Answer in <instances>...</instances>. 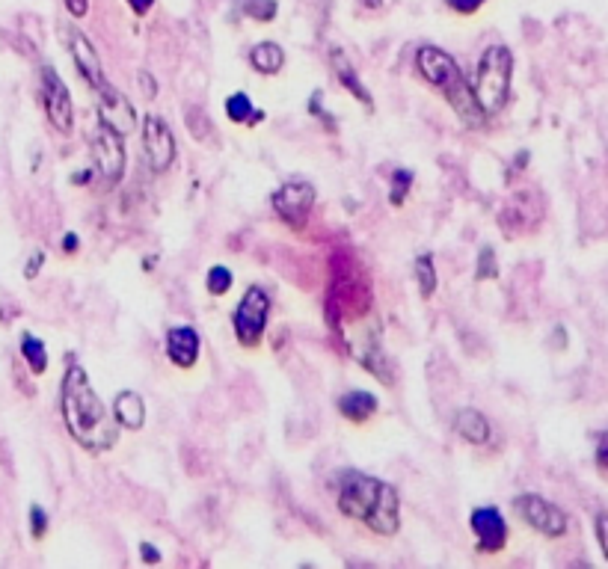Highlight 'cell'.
<instances>
[{
	"instance_id": "1f68e13d",
	"label": "cell",
	"mask_w": 608,
	"mask_h": 569,
	"mask_svg": "<svg viewBox=\"0 0 608 569\" xmlns=\"http://www.w3.org/2000/svg\"><path fill=\"white\" fill-rule=\"evenodd\" d=\"M597 540H600L603 555H606L608 561V513H600V516H597Z\"/></svg>"
},
{
	"instance_id": "2e32d148",
	"label": "cell",
	"mask_w": 608,
	"mask_h": 569,
	"mask_svg": "<svg viewBox=\"0 0 608 569\" xmlns=\"http://www.w3.org/2000/svg\"><path fill=\"white\" fill-rule=\"evenodd\" d=\"M330 66H333V72H336V81L342 83L345 89H348L350 95L362 104V107H368L371 110V95H368V89H365V83L359 81V75H356V69H353V63H350V57L342 51V48H330Z\"/></svg>"
},
{
	"instance_id": "44dd1931",
	"label": "cell",
	"mask_w": 608,
	"mask_h": 569,
	"mask_svg": "<svg viewBox=\"0 0 608 569\" xmlns=\"http://www.w3.org/2000/svg\"><path fill=\"white\" fill-rule=\"evenodd\" d=\"M21 356L24 362L30 365V371L36 377H42L48 371V347L42 344V338H36L33 332H24L21 335Z\"/></svg>"
},
{
	"instance_id": "5bb4252c",
	"label": "cell",
	"mask_w": 608,
	"mask_h": 569,
	"mask_svg": "<svg viewBox=\"0 0 608 569\" xmlns=\"http://www.w3.org/2000/svg\"><path fill=\"white\" fill-rule=\"evenodd\" d=\"M199 347H202V341H199L196 326L181 324L167 329V356L175 368H184V371L193 368L199 359Z\"/></svg>"
},
{
	"instance_id": "277c9868",
	"label": "cell",
	"mask_w": 608,
	"mask_h": 569,
	"mask_svg": "<svg viewBox=\"0 0 608 569\" xmlns=\"http://www.w3.org/2000/svg\"><path fill=\"white\" fill-rule=\"evenodd\" d=\"M267 318H270V294L261 285H250L232 315L235 324V338L244 350H256L264 338L267 329Z\"/></svg>"
},
{
	"instance_id": "d6986e66",
	"label": "cell",
	"mask_w": 608,
	"mask_h": 569,
	"mask_svg": "<svg viewBox=\"0 0 608 569\" xmlns=\"http://www.w3.org/2000/svg\"><path fill=\"white\" fill-rule=\"evenodd\" d=\"M113 418L125 430H140L146 424V404L137 392H119L113 401Z\"/></svg>"
},
{
	"instance_id": "9a60e30c",
	"label": "cell",
	"mask_w": 608,
	"mask_h": 569,
	"mask_svg": "<svg viewBox=\"0 0 608 569\" xmlns=\"http://www.w3.org/2000/svg\"><path fill=\"white\" fill-rule=\"evenodd\" d=\"M454 433L469 442V445H487L490 442V421L484 412L472 407H463L454 412V421H451Z\"/></svg>"
},
{
	"instance_id": "8992f818",
	"label": "cell",
	"mask_w": 608,
	"mask_h": 569,
	"mask_svg": "<svg viewBox=\"0 0 608 569\" xmlns=\"http://www.w3.org/2000/svg\"><path fill=\"white\" fill-rule=\"evenodd\" d=\"M514 510L520 513V519L528 528H534L537 534H543L549 540H558L567 534V513L558 504L546 501L543 495L522 492L514 498Z\"/></svg>"
},
{
	"instance_id": "d4e9b609",
	"label": "cell",
	"mask_w": 608,
	"mask_h": 569,
	"mask_svg": "<svg viewBox=\"0 0 608 569\" xmlns=\"http://www.w3.org/2000/svg\"><path fill=\"white\" fill-rule=\"evenodd\" d=\"M238 9L259 24H270L279 12V3L276 0H238Z\"/></svg>"
},
{
	"instance_id": "484cf974",
	"label": "cell",
	"mask_w": 608,
	"mask_h": 569,
	"mask_svg": "<svg viewBox=\"0 0 608 569\" xmlns=\"http://www.w3.org/2000/svg\"><path fill=\"white\" fill-rule=\"evenodd\" d=\"M232 282H235V276H232V270H229L226 264H214V267L208 270V276H205V288H208V294H214V297H223V294L232 288Z\"/></svg>"
},
{
	"instance_id": "4dcf8cb0",
	"label": "cell",
	"mask_w": 608,
	"mask_h": 569,
	"mask_svg": "<svg viewBox=\"0 0 608 569\" xmlns=\"http://www.w3.org/2000/svg\"><path fill=\"white\" fill-rule=\"evenodd\" d=\"M137 83H140L146 101H152V98L158 95V81L152 78V72H137Z\"/></svg>"
},
{
	"instance_id": "4fadbf2b",
	"label": "cell",
	"mask_w": 608,
	"mask_h": 569,
	"mask_svg": "<svg viewBox=\"0 0 608 569\" xmlns=\"http://www.w3.org/2000/svg\"><path fill=\"white\" fill-rule=\"evenodd\" d=\"M69 51H72V60L81 72V78L92 86V89H101L107 78H104V69H101V60L95 54V45L89 42V36H84L81 30H69Z\"/></svg>"
},
{
	"instance_id": "e575fe53",
	"label": "cell",
	"mask_w": 608,
	"mask_h": 569,
	"mask_svg": "<svg viewBox=\"0 0 608 569\" xmlns=\"http://www.w3.org/2000/svg\"><path fill=\"white\" fill-rule=\"evenodd\" d=\"M66 9H69L75 18H84L89 12V0H66Z\"/></svg>"
},
{
	"instance_id": "8fae6325",
	"label": "cell",
	"mask_w": 608,
	"mask_h": 569,
	"mask_svg": "<svg viewBox=\"0 0 608 569\" xmlns=\"http://www.w3.org/2000/svg\"><path fill=\"white\" fill-rule=\"evenodd\" d=\"M143 149H146L149 166H152L155 172H167L175 163V152H178V149H175L173 131H170V125H167L161 116H155V113H149V116L143 119Z\"/></svg>"
},
{
	"instance_id": "4316f807",
	"label": "cell",
	"mask_w": 608,
	"mask_h": 569,
	"mask_svg": "<svg viewBox=\"0 0 608 569\" xmlns=\"http://www.w3.org/2000/svg\"><path fill=\"white\" fill-rule=\"evenodd\" d=\"M499 276V264H496V249L493 246H481L478 252V270H475V282H487Z\"/></svg>"
},
{
	"instance_id": "e0dca14e",
	"label": "cell",
	"mask_w": 608,
	"mask_h": 569,
	"mask_svg": "<svg viewBox=\"0 0 608 569\" xmlns=\"http://www.w3.org/2000/svg\"><path fill=\"white\" fill-rule=\"evenodd\" d=\"M356 359H359V365H362L368 374L380 377L383 386H392V383H395V380H392V365H389V359H386V353H383L377 335H368L365 347H356Z\"/></svg>"
},
{
	"instance_id": "74e56055",
	"label": "cell",
	"mask_w": 608,
	"mask_h": 569,
	"mask_svg": "<svg viewBox=\"0 0 608 569\" xmlns=\"http://www.w3.org/2000/svg\"><path fill=\"white\" fill-rule=\"evenodd\" d=\"M72 181H75V184H87V181H92V169H84V172H75V175H72Z\"/></svg>"
},
{
	"instance_id": "52a82bcc",
	"label": "cell",
	"mask_w": 608,
	"mask_h": 569,
	"mask_svg": "<svg viewBox=\"0 0 608 569\" xmlns=\"http://www.w3.org/2000/svg\"><path fill=\"white\" fill-rule=\"evenodd\" d=\"M89 149H92V161L98 166L104 184H119L122 175H125V143H122V134H116L113 128L107 125H95L92 137H89Z\"/></svg>"
},
{
	"instance_id": "8d00e7d4",
	"label": "cell",
	"mask_w": 608,
	"mask_h": 569,
	"mask_svg": "<svg viewBox=\"0 0 608 569\" xmlns=\"http://www.w3.org/2000/svg\"><path fill=\"white\" fill-rule=\"evenodd\" d=\"M78 235H75V232H69V235H66V238H63V252H69V255H75V252H78Z\"/></svg>"
},
{
	"instance_id": "7a4b0ae2",
	"label": "cell",
	"mask_w": 608,
	"mask_h": 569,
	"mask_svg": "<svg viewBox=\"0 0 608 569\" xmlns=\"http://www.w3.org/2000/svg\"><path fill=\"white\" fill-rule=\"evenodd\" d=\"M339 513L345 519L362 522L377 537H395L401 528V495L386 481H377L371 475H362L348 469L339 475Z\"/></svg>"
},
{
	"instance_id": "d590c367",
	"label": "cell",
	"mask_w": 608,
	"mask_h": 569,
	"mask_svg": "<svg viewBox=\"0 0 608 569\" xmlns=\"http://www.w3.org/2000/svg\"><path fill=\"white\" fill-rule=\"evenodd\" d=\"M128 6H131L134 15H149L152 6H155V0H128Z\"/></svg>"
},
{
	"instance_id": "ba28073f",
	"label": "cell",
	"mask_w": 608,
	"mask_h": 569,
	"mask_svg": "<svg viewBox=\"0 0 608 569\" xmlns=\"http://www.w3.org/2000/svg\"><path fill=\"white\" fill-rule=\"evenodd\" d=\"M42 107H45V116L48 122L60 131V134H72L75 128V113H72V95H69V86L63 83V78L51 69V66H42Z\"/></svg>"
},
{
	"instance_id": "ac0fdd59",
	"label": "cell",
	"mask_w": 608,
	"mask_h": 569,
	"mask_svg": "<svg viewBox=\"0 0 608 569\" xmlns=\"http://www.w3.org/2000/svg\"><path fill=\"white\" fill-rule=\"evenodd\" d=\"M336 404H339L342 418L350 424H365V421H371V415H377V398L362 389H350Z\"/></svg>"
},
{
	"instance_id": "d6a6232c",
	"label": "cell",
	"mask_w": 608,
	"mask_h": 569,
	"mask_svg": "<svg viewBox=\"0 0 608 569\" xmlns=\"http://www.w3.org/2000/svg\"><path fill=\"white\" fill-rule=\"evenodd\" d=\"M597 466L608 472V430L600 436V448H597Z\"/></svg>"
},
{
	"instance_id": "ffe728a7",
	"label": "cell",
	"mask_w": 608,
	"mask_h": 569,
	"mask_svg": "<svg viewBox=\"0 0 608 569\" xmlns=\"http://www.w3.org/2000/svg\"><path fill=\"white\" fill-rule=\"evenodd\" d=\"M250 66L264 78L279 75L282 66H285V51L276 42H259V45L250 48Z\"/></svg>"
},
{
	"instance_id": "603a6c76",
	"label": "cell",
	"mask_w": 608,
	"mask_h": 569,
	"mask_svg": "<svg viewBox=\"0 0 608 569\" xmlns=\"http://www.w3.org/2000/svg\"><path fill=\"white\" fill-rule=\"evenodd\" d=\"M416 181V172L413 169H395L392 172V184H389V205L392 208H401L410 196V187Z\"/></svg>"
},
{
	"instance_id": "f35d334b",
	"label": "cell",
	"mask_w": 608,
	"mask_h": 569,
	"mask_svg": "<svg viewBox=\"0 0 608 569\" xmlns=\"http://www.w3.org/2000/svg\"><path fill=\"white\" fill-rule=\"evenodd\" d=\"M362 6H365V9H377V6H380V0H362Z\"/></svg>"
},
{
	"instance_id": "30bf717a",
	"label": "cell",
	"mask_w": 608,
	"mask_h": 569,
	"mask_svg": "<svg viewBox=\"0 0 608 569\" xmlns=\"http://www.w3.org/2000/svg\"><path fill=\"white\" fill-rule=\"evenodd\" d=\"M98 92V122L113 128L116 134H131L137 131V110L128 101V95H122L113 83H104Z\"/></svg>"
},
{
	"instance_id": "7402d4cb",
	"label": "cell",
	"mask_w": 608,
	"mask_h": 569,
	"mask_svg": "<svg viewBox=\"0 0 608 569\" xmlns=\"http://www.w3.org/2000/svg\"><path fill=\"white\" fill-rule=\"evenodd\" d=\"M413 270H416V285H419L422 300H431L436 294V285H439L434 255H431V252H422V255L416 258V267H413Z\"/></svg>"
},
{
	"instance_id": "cb8c5ba5",
	"label": "cell",
	"mask_w": 608,
	"mask_h": 569,
	"mask_svg": "<svg viewBox=\"0 0 608 569\" xmlns=\"http://www.w3.org/2000/svg\"><path fill=\"white\" fill-rule=\"evenodd\" d=\"M226 116L235 122V125H250L253 122V101L247 92H235L226 98Z\"/></svg>"
},
{
	"instance_id": "f1b7e54d",
	"label": "cell",
	"mask_w": 608,
	"mask_h": 569,
	"mask_svg": "<svg viewBox=\"0 0 608 569\" xmlns=\"http://www.w3.org/2000/svg\"><path fill=\"white\" fill-rule=\"evenodd\" d=\"M487 0H445V6L457 15H475Z\"/></svg>"
},
{
	"instance_id": "6da1fadb",
	"label": "cell",
	"mask_w": 608,
	"mask_h": 569,
	"mask_svg": "<svg viewBox=\"0 0 608 569\" xmlns=\"http://www.w3.org/2000/svg\"><path fill=\"white\" fill-rule=\"evenodd\" d=\"M60 412L66 421L69 436L92 454H104L119 442V424L95 395L89 374L78 365L69 362L60 386Z\"/></svg>"
},
{
	"instance_id": "9c48e42d",
	"label": "cell",
	"mask_w": 608,
	"mask_h": 569,
	"mask_svg": "<svg viewBox=\"0 0 608 569\" xmlns=\"http://www.w3.org/2000/svg\"><path fill=\"white\" fill-rule=\"evenodd\" d=\"M469 528L475 534V549L481 555H496L508 546V522L499 507H475L469 516Z\"/></svg>"
},
{
	"instance_id": "5b68a950",
	"label": "cell",
	"mask_w": 608,
	"mask_h": 569,
	"mask_svg": "<svg viewBox=\"0 0 608 569\" xmlns=\"http://www.w3.org/2000/svg\"><path fill=\"white\" fill-rule=\"evenodd\" d=\"M270 208L276 211V217H279L288 229L300 232V229L306 226L312 208H315V187H312L309 181H303V178H291V181H285L279 190H273Z\"/></svg>"
},
{
	"instance_id": "83f0119b",
	"label": "cell",
	"mask_w": 608,
	"mask_h": 569,
	"mask_svg": "<svg viewBox=\"0 0 608 569\" xmlns=\"http://www.w3.org/2000/svg\"><path fill=\"white\" fill-rule=\"evenodd\" d=\"M45 534H48V513L39 504H33L30 507V537L39 543V540H45Z\"/></svg>"
},
{
	"instance_id": "7c38bea8",
	"label": "cell",
	"mask_w": 608,
	"mask_h": 569,
	"mask_svg": "<svg viewBox=\"0 0 608 569\" xmlns=\"http://www.w3.org/2000/svg\"><path fill=\"white\" fill-rule=\"evenodd\" d=\"M416 69H419V75L431 83V86H436L439 92L451 89L454 83L466 78V75L460 72L457 60H454L451 54H445L442 48H436V45H422V48L416 51Z\"/></svg>"
},
{
	"instance_id": "f546056e",
	"label": "cell",
	"mask_w": 608,
	"mask_h": 569,
	"mask_svg": "<svg viewBox=\"0 0 608 569\" xmlns=\"http://www.w3.org/2000/svg\"><path fill=\"white\" fill-rule=\"evenodd\" d=\"M42 264H45V252H42V249H36V252L27 258V264H24V279H36V276H39V270H42Z\"/></svg>"
},
{
	"instance_id": "836d02e7",
	"label": "cell",
	"mask_w": 608,
	"mask_h": 569,
	"mask_svg": "<svg viewBox=\"0 0 608 569\" xmlns=\"http://www.w3.org/2000/svg\"><path fill=\"white\" fill-rule=\"evenodd\" d=\"M140 555H143L146 564H161V552H158L152 543H143V546H140Z\"/></svg>"
},
{
	"instance_id": "3957f363",
	"label": "cell",
	"mask_w": 608,
	"mask_h": 569,
	"mask_svg": "<svg viewBox=\"0 0 608 569\" xmlns=\"http://www.w3.org/2000/svg\"><path fill=\"white\" fill-rule=\"evenodd\" d=\"M511 81H514V54L508 45H490L481 60L472 81V92L487 116H496L505 110L511 98Z\"/></svg>"
}]
</instances>
